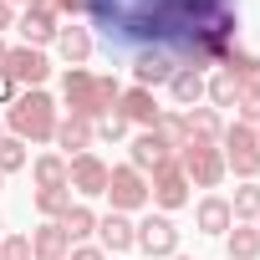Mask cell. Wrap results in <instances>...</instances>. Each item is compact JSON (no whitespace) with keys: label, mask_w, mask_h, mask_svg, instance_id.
Listing matches in <instances>:
<instances>
[{"label":"cell","mask_w":260,"mask_h":260,"mask_svg":"<svg viewBox=\"0 0 260 260\" xmlns=\"http://www.w3.org/2000/svg\"><path fill=\"white\" fill-rule=\"evenodd\" d=\"M153 133H158V138H164L169 148H184V143H189V127H184V112H164Z\"/></svg>","instance_id":"obj_28"},{"label":"cell","mask_w":260,"mask_h":260,"mask_svg":"<svg viewBox=\"0 0 260 260\" xmlns=\"http://www.w3.org/2000/svg\"><path fill=\"white\" fill-rule=\"evenodd\" d=\"M255 224H260V219H255Z\"/></svg>","instance_id":"obj_43"},{"label":"cell","mask_w":260,"mask_h":260,"mask_svg":"<svg viewBox=\"0 0 260 260\" xmlns=\"http://www.w3.org/2000/svg\"><path fill=\"white\" fill-rule=\"evenodd\" d=\"M6 122H11V138H31V143H46V138H56V102H51V92L46 87H26L16 102H11V112H6Z\"/></svg>","instance_id":"obj_2"},{"label":"cell","mask_w":260,"mask_h":260,"mask_svg":"<svg viewBox=\"0 0 260 260\" xmlns=\"http://www.w3.org/2000/svg\"><path fill=\"white\" fill-rule=\"evenodd\" d=\"M36 189H67V158L61 153H41L36 158Z\"/></svg>","instance_id":"obj_25"},{"label":"cell","mask_w":260,"mask_h":260,"mask_svg":"<svg viewBox=\"0 0 260 260\" xmlns=\"http://www.w3.org/2000/svg\"><path fill=\"white\" fill-rule=\"evenodd\" d=\"M199 230L204 235H224L230 224H235V214H230V199H219V194H209V199H199Z\"/></svg>","instance_id":"obj_18"},{"label":"cell","mask_w":260,"mask_h":260,"mask_svg":"<svg viewBox=\"0 0 260 260\" xmlns=\"http://www.w3.org/2000/svg\"><path fill=\"white\" fill-rule=\"evenodd\" d=\"M0 72H6L16 87H41V82L51 77V61H46V51H36V46H16V51H6Z\"/></svg>","instance_id":"obj_7"},{"label":"cell","mask_w":260,"mask_h":260,"mask_svg":"<svg viewBox=\"0 0 260 260\" xmlns=\"http://www.w3.org/2000/svg\"><path fill=\"white\" fill-rule=\"evenodd\" d=\"M0 61H6V41H0Z\"/></svg>","instance_id":"obj_37"},{"label":"cell","mask_w":260,"mask_h":260,"mask_svg":"<svg viewBox=\"0 0 260 260\" xmlns=\"http://www.w3.org/2000/svg\"><path fill=\"white\" fill-rule=\"evenodd\" d=\"M0 260H36V250H31V235H11L6 245H0Z\"/></svg>","instance_id":"obj_30"},{"label":"cell","mask_w":260,"mask_h":260,"mask_svg":"<svg viewBox=\"0 0 260 260\" xmlns=\"http://www.w3.org/2000/svg\"><path fill=\"white\" fill-rule=\"evenodd\" d=\"M6 26H16V11L6 6V0H0V31H6Z\"/></svg>","instance_id":"obj_35"},{"label":"cell","mask_w":260,"mask_h":260,"mask_svg":"<svg viewBox=\"0 0 260 260\" xmlns=\"http://www.w3.org/2000/svg\"><path fill=\"white\" fill-rule=\"evenodd\" d=\"M174 260H189V255H174Z\"/></svg>","instance_id":"obj_39"},{"label":"cell","mask_w":260,"mask_h":260,"mask_svg":"<svg viewBox=\"0 0 260 260\" xmlns=\"http://www.w3.org/2000/svg\"><path fill=\"white\" fill-rule=\"evenodd\" d=\"M61 102L72 107V117L102 122V107H97V77H92L87 67H67V77H61Z\"/></svg>","instance_id":"obj_3"},{"label":"cell","mask_w":260,"mask_h":260,"mask_svg":"<svg viewBox=\"0 0 260 260\" xmlns=\"http://www.w3.org/2000/svg\"><path fill=\"white\" fill-rule=\"evenodd\" d=\"M179 169H184L189 184L214 189V184L224 179V153H219L214 143H184V148H179Z\"/></svg>","instance_id":"obj_4"},{"label":"cell","mask_w":260,"mask_h":260,"mask_svg":"<svg viewBox=\"0 0 260 260\" xmlns=\"http://www.w3.org/2000/svg\"><path fill=\"white\" fill-rule=\"evenodd\" d=\"M224 245H230V260H255L260 255V224H230Z\"/></svg>","instance_id":"obj_20"},{"label":"cell","mask_w":260,"mask_h":260,"mask_svg":"<svg viewBox=\"0 0 260 260\" xmlns=\"http://www.w3.org/2000/svg\"><path fill=\"white\" fill-rule=\"evenodd\" d=\"M0 138H6V133H0Z\"/></svg>","instance_id":"obj_41"},{"label":"cell","mask_w":260,"mask_h":260,"mask_svg":"<svg viewBox=\"0 0 260 260\" xmlns=\"http://www.w3.org/2000/svg\"><path fill=\"white\" fill-rule=\"evenodd\" d=\"M6 6H16V0H6ZM21 6H36V0H21Z\"/></svg>","instance_id":"obj_36"},{"label":"cell","mask_w":260,"mask_h":260,"mask_svg":"<svg viewBox=\"0 0 260 260\" xmlns=\"http://www.w3.org/2000/svg\"><path fill=\"white\" fill-rule=\"evenodd\" d=\"M117 117H127V122H138V127H158V117H164V107L153 102V92L148 87H127L122 97H117V107H112Z\"/></svg>","instance_id":"obj_12"},{"label":"cell","mask_w":260,"mask_h":260,"mask_svg":"<svg viewBox=\"0 0 260 260\" xmlns=\"http://www.w3.org/2000/svg\"><path fill=\"white\" fill-rule=\"evenodd\" d=\"M107 164L97 158V153H77V158H67V189H77L82 199H97V194H107Z\"/></svg>","instance_id":"obj_8"},{"label":"cell","mask_w":260,"mask_h":260,"mask_svg":"<svg viewBox=\"0 0 260 260\" xmlns=\"http://www.w3.org/2000/svg\"><path fill=\"white\" fill-rule=\"evenodd\" d=\"M0 230H6V224H0Z\"/></svg>","instance_id":"obj_42"},{"label":"cell","mask_w":260,"mask_h":260,"mask_svg":"<svg viewBox=\"0 0 260 260\" xmlns=\"http://www.w3.org/2000/svg\"><path fill=\"white\" fill-rule=\"evenodd\" d=\"M16 31L26 36V46H36V51H41V46H56V31H61V26H56V11L46 6V0H36V6H26V11H21Z\"/></svg>","instance_id":"obj_10"},{"label":"cell","mask_w":260,"mask_h":260,"mask_svg":"<svg viewBox=\"0 0 260 260\" xmlns=\"http://www.w3.org/2000/svg\"><path fill=\"white\" fill-rule=\"evenodd\" d=\"M92 122H82V117H67V122H56V143L67 148V158H77V153H87L92 148Z\"/></svg>","instance_id":"obj_19"},{"label":"cell","mask_w":260,"mask_h":260,"mask_svg":"<svg viewBox=\"0 0 260 260\" xmlns=\"http://www.w3.org/2000/svg\"><path fill=\"white\" fill-rule=\"evenodd\" d=\"M204 97H209L214 107H235V102H240V82H235V77H230V72L219 67V72H214V77L204 82Z\"/></svg>","instance_id":"obj_24"},{"label":"cell","mask_w":260,"mask_h":260,"mask_svg":"<svg viewBox=\"0 0 260 260\" xmlns=\"http://www.w3.org/2000/svg\"><path fill=\"white\" fill-rule=\"evenodd\" d=\"M240 122H260V87H240Z\"/></svg>","instance_id":"obj_31"},{"label":"cell","mask_w":260,"mask_h":260,"mask_svg":"<svg viewBox=\"0 0 260 260\" xmlns=\"http://www.w3.org/2000/svg\"><path fill=\"white\" fill-rule=\"evenodd\" d=\"M169 92H174V102H179V107H194V102L204 97V77H199V72H184V67H179V72L169 77Z\"/></svg>","instance_id":"obj_21"},{"label":"cell","mask_w":260,"mask_h":260,"mask_svg":"<svg viewBox=\"0 0 260 260\" xmlns=\"http://www.w3.org/2000/svg\"><path fill=\"white\" fill-rule=\"evenodd\" d=\"M148 199H153L158 209H184V204H189V179H184L179 158H169V164L153 174V184H148Z\"/></svg>","instance_id":"obj_9"},{"label":"cell","mask_w":260,"mask_h":260,"mask_svg":"<svg viewBox=\"0 0 260 260\" xmlns=\"http://www.w3.org/2000/svg\"><path fill=\"white\" fill-rule=\"evenodd\" d=\"M97 240H102V250L107 255H122V250H133V219H127V214H102L97 219Z\"/></svg>","instance_id":"obj_14"},{"label":"cell","mask_w":260,"mask_h":260,"mask_svg":"<svg viewBox=\"0 0 260 260\" xmlns=\"http://www.w3.org/2000/svg\"><path fill=\"white\" fill-rule=\"evenodd\" d=\"M107 199H112V209H117V214H133V209H143V204H148V179H143L133 164H122V169H112V174H107Z\"/></svg>","instance_id":"obj_6"},{"label":"cell","mask_w":260,"mask_h":260,"mask_svg":"<svg viewBox=\"0 0 260 260\" xmlns=\"http://www.w3.org/2000/svg\"><path fill=\"white\" fill-rule=\"evenodd\" d=\"M255 143H260V133H255Z\"/></svg>","instance_id":"obj_40"},{"label":"cell","mask_w":260,"mask_h":260,"mask_svg":"<svg viewBox=\"0 0 260 260\" xmlns=\"http://www.w3.org/2000/svg\"><path fill=\"white\" fill-rule=\"evenodd\" d=\"M224 72H230L240 87H260V56H250V51H230V56H224Z\"/></svg>","instance_id":"obj_26"},{"label":"cell","mask_w":260,"mask_h":260,"mask_svg":"<svg viewBox=\"0 0 260 260\" xmlns=\"http://www.w3.org/2000/svg\"><path fill=\"white\" fill-rule=\"evenodd\" d=\"M174 72H179V61H174L169 51H158V46H148V51H138V56H133V77H138V87H148V92H153V87H164Z\"/></svg>","instance_id":"obj_13"},{"label":"cell","mask_w":260,"mask_h":260,"mask_svg":"<svg viewBox=\"0 0 260 260\" xmlns=\"http://www.w3.org/2000/svg\"><path fill=\"white\" fill-rule=\"evenodd\" d=\"M133 245L153 260H174L179 255V230H174L169 214H148L143 224H133Z\"/></svg>","instance_id":"obj_5"},{"label":"cell","mask_w":260,"mask_h":260,"mask_svg":"<svg viewBox=\"0 0 260 260\" xmlns=\"http://www.w3.org/2000/svg\"><path fill=\"white\" fill-rule=\"evenodd\" d=\"M26 164V143L21 138H0V174H16Z\"/></svg>","instance_id":"obj_29"},{"label":"cell","mask_w":260,"mask_h":260,"mask_svg":"<svg viewBox=\"0 0 260 260\" xmlns=\"http://www.w3.org/2000/svg\"><path fill=\"white\" fill-rule=\"evenodd\" d=\"M36 209H41L46 219H61V214L72 209V189H36Z\"/></svg>","instance_id":"obj_27"},{"label":"cell","mask_w":260,"mask_h":260,"mask_svg":"<svg viewBox=\"0 0 260 260\" xmlns=\"http://www.w3.org/2000/svg\"><path fill=\"white\" fill-rule=\"evenodd\" d=\"M127 127H133V122H127V117H117V112H107V117H102V122L92 127V133H97V138H107V143H117V138L127 133Z\"/></svg>","instance_id":"obj_32"},{"label":"cell","mask_w":260,"mask_h":260,"mask_svg":"<svg viewBox=\"0 0 260 260\" xmlns=\"http://www.w3.org/2000/svg\"><path fill=\"white\" fill-rule=\"evenodd\" d=\"M16 97H21V87H16V82H11L6 72H0V107H11Z\"/></svg>","instance_id":"obj_34"},{"label":"cell","mask_w":260,"mask_h":260,"mask_svg":"<svg viewBox=\"0 0 260 260\" xmlns=\"http://www.w3.org/2000/svg\"><path fill=\"white\" fill-rule=\"evenodd\" d=\"M87 21L107 36V51H169L184 72L224 61L235 51V0H87Z\"/></svg>","instance_id":"obj_1"},{"label":"cell","mask_w":260,"mask_h":260,"mask_svg":"<svg viewBox=\"0 0 260 260\" xmlns=\"http://www.w3.org/2000/svg\"><path fill=\"white\" fill-rule=\"evenodd\" d=\"M56 224L67 230V240H72V245H82V240H87V235L97 230V214H92L87 204H72V209H67V214H61Z\"/></svg>","instance_id":"obj_22"},{"label":"cell","mask_w":260,"mask_h":260,"mask_svg":"<svg viewBox=\"0 0 260 260\" xmlns=\"http://www.w3.org/2000/svg\"><path fill=\"white\" fill-rule=\"evenodd\" d=\"M230 214H235V224H255L260 219V184H240L230 199Z\"/></svg>","instance_id":"obj_23"},{"label":"cell","mask_w":260,"mask_h":260,"mask_svg":"<svg viewBox=\"0 0 260 260\" xmlns=\"http://www.w3.org/2000/svg\"><path fill=\"white\" fill-rule=\"evenodd\" d=\"M31 250H36V260H67L72 240H67V230H61L56 219H46V224L31 235Z\"/></svg>","instance_id":"obj_16"},{"label":"cell","mask_w":260,"mask_h":260,"mask_svg":"<svg viewBox=\"0 0 260 260\" xmlns=\"http://www.w3.org/2000/svg\"><path fill=\"white\" fill-rule=\"evenodd\" d=\"M67 260H107V250H102V245H72Z\"/></svg>","instance_id":"obj_33"},{"label":"cell","mask_w":260,"mask_h":260,"mask_svg":"<svg viewBox=\"0 0 260 260\" xmlns=\"http://www.w3.org/2000/svg\"><path fill=\"white\" fill-rule=\"evenodd\" d=\"M169 158H174V148H169V143L153 133V127H143V133L133 138V148H127V164H133L138 174H158Z\"/></svg>","instance_id":"obj_11"},{"label":"cell","mask_w":260,"mask_h":260,"mask_svg":"<svg viewBox=\"0 0 260 260\" xmlns=\"http://www.w3.org/2000/svg\"><path fill=\"white\" fill-rule=\"evenodd\" d=\"M184 127H189V143H214L224 133V122H219L214 107H189L184 112Z\"/></svg>","instance_id":"obj_17"},{"label":"cell","mask_w":260,"mask_h":260,"mask_svg":"<svg viewBox=\"0 0 260 260\" xmlns=\"http://www.w3.org/2000/svg\"><path fill=\"white\" fill-rule=\"evenodd\" d=\"M0 189H6V174H0Z\"/></svg>","instance_id":"obj_38"},{"label":"cell","mask_w":260,"mask_h":260,"mask_svg":"<svg viewBox=\"0 0 260 260\" xmlns=\"http://www.w3.org/2000/svg\"><path fill=\"white\" fill-rule=\"evenodd\" d=\"M56 51H61L67 67H82V61L92 56V31H87V26H61V31H56Z\"/></svg>","instance_id":"obj_15"}]
</instances>
